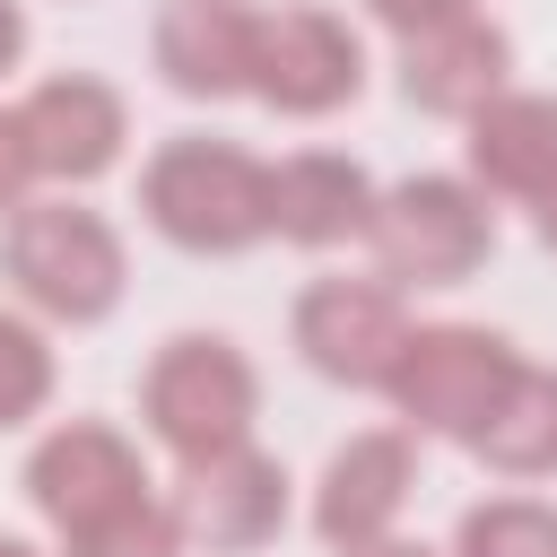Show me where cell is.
Masks as SVG:
<instances>
[{
  "label": "cell",
  "instance_id": "obj_1",
  "mask_svg": "<svg viewBox=\"0 0 557 557\" xmlns=\"http://www.w3.org/2000/svg\"><path fill=\"white\" fill-rule=\"evenodd\" d=\"M139 209L174 252H252L270 235V165L235 139H165L139 174Z\"/></svg>",
  "mask_w": 557,
  "mask_h": 557
},
{
  "label": "cell",
  "instance_id": "obj_2",
  "mask_svg": "<svg viewBox=\"0 0 557 557\" xmlns=\"http://www.w3.org/2000/svg\"><path fill=\"white\" fill-rule=\"evenodd\" d=\"M0 270L44 322H70V331L104 322L122 305V278H131L113 218H96L78 200H17L0 226Z\"/></svg>",
  "mask_w": 557,
  "mask_h": 557
},
{
  "label": "cell",
  "instance_id": "obj_3",
  "mask_svg": "<svg viewBox=\"0 0 557 557\" xmlns=\"http://www.w3.org/2000/svg\"><path fill=\"white\" fill-rule=\"evenodd\" d=\"M252 409H261V374L235 339L218 331H183L148 357L139 374V418L148 435L174 453V461H209V453H235L252 444Z\"/></svg>",
  "mask_w": 557,
  "mask_h": 557
},
{
  "label": "cell",
  "instance_id": "obj_4",
  "mask_svg": "<svg viewBox=\"0 0 557 557\" xmlns=\"http://www.w3.org/2000/svg\"><path fill=\"white\" fill-rule=\"evenodd\" d=\"M366 244L400 287H461L496 252V209L461 174H400L392 191H374Z\"/></svg>",
  "mask_w": 557,
  "mask_h": 557
},
{
  "label": "cell",
  "instance_id": "obj_5",
  "mask_svg": "<svg viewBox=\"0 0 557 557\" xmlns=\"http://www.w3.org/2000/svg\"><path fill=\"white\" fill-rule=\"evenodd\" d=\"M505 374H513V348L496 331H479V322H409L383 392H392V409H400L409 435L470 444L479 418H487V400L505 392Z\"/></svg>",
  "mask_w": 557,
  "mask_h": 557
},
{
  "label": "cell",
  "instance_id": "obj_6",
  "mask_svg": "<svg viewBox=\"0 0 557 557\" xmlns=\"http://www.w3.org/2000/svg\"><path fill=\"white\" fill-rule=\"evenodd\" d=\"M26 496H35V513H44V522L61 531V548H70V540L104 531L113 513H131L139 496H157V487H148L139 444H131L122 426L70 418V426H52V435L26 453Z\"/></svg>",
  "mask_w": 557,
  "mask_h": 557
},
{
  "label": "cell",
  "instance_id": "obj_7",
  "mask_svg": "<svg viewBox=\"0 0 557 557\" xmlns=\"http://www.w3.org/2000/svg\"><path fill=\"white\" fill-rule=\"evenodd\" d=\"M296 331V357L322 374V383H348V392H383L400 339H409V313H400V287L392 278H313L287 313Z\"/></svg>",
  "mask_w": 557,
  "mask_h": 557
},
{
  "label": "cell",
  "instance_id": "obj_8",
  "mask_svg": "<svg viewBox=\"0 0 557 557\" xmlns=\"http://www.w3.org/2000/svg\"><path fill=\"white\" fill-rule=\"evenodd\" d=\"M366 87V44L331 9H270L252 44V96L287 122H322Z\"/></svg>",
  "mask_w": 557,
  "mask_h": 557
},
{
  "label": "cell",
  "instance_id": "obj_9",
  "mask_svg": "<svg viewBox=\"0 0 557 557\" xmlns=\"http://www.w3.org/2000/svg\"><path fill=\"white\" fill-rule=\"evenodd\" d=\"M165 505H174V522H183V548L244 557V548H270V540H278V522H287V470H278L261 444H235V453L183 461V487H174Z\"/></svg>",
  "mask_w": 557,
  "mask_h": 557
},
{
  "label": "cell",
  "instance_id": "obj_10",
  "mask_svg": "<svg viewBox=\"0 0 557 557\" xmlns=\"http://www.w3.org/2000/svg\"><path fill=\"white\" fill-rule=\"evenodd\" d=\"M505 78H513V35H505L496 17H479V9L400 35V96H409L418 113L470 122Z\"/></svg>",
  "mask_w": 557,
  "mask_h": 557
},
{
  "label": "cell",
  "instance_id": "obj_11",
  "mask_svg": "<svg viewBox=\"0 0 557 557\" xmlns=\"http://www.w3.org/2000/svg\"><path fill=\"white\" fill-rule=\"evenodd\" d=\"M17 131H26V157H35V183H96L122 165V139H131V113L104 78L70 70V78H44L26 104H17Z\"/></svg>",
  "mask_w": 557,
  "mask_h": 557
},
{
  "label": "cell",
  "instance_id": "obj_12",
  "mask_svg": "<svg viewBox=\"0 0 557 557\" xmlns=\"http://www.w3.org/2000/svg\"><path fill=\"white\" fill-rule=\"evenodd\" d=\"M252 44H261L252 0H157V26H148V52H157L165 87L191 96V104L252 96Z\"/></svg>",
  "mask_w": 557,
  "mask_h": 557
},
{
  "label": "cell",
  "instance_id": "obj_13",
  "mask_svg": "<svg viewBox=\"0 0 557 557\" xmlns=\"http://www.w3.org/2000/svg\"><path fill=\"white\" fill-rule=\"evenodd\" d=\"M409 487H418V444H409L400 426H366V435H348V444L322 461L313 531H322L331 548H366V540H383V531L400 522Z\"/></svg>",
  "mask_w": 557,
  "mask_h": 557
},
{
  "label": "cell",
  "instance_id": "obj_14",
  "mask_svg": "<svg viewBox=\"0 0 557 557\" xmlns=\"http://www.w3.org/2000/svg\"><path fill=\"white\" fill-rule=\"evenodd\" d=\"M374 174L357 157H331V148H296L287 165H270V235L305 244V252H331V244H357L366 218H374Z\"/></svg>",
  "mask_w": 557,
  "mask_h": 557
},
{
  "label": "cell",
  "instance_id": "obj_15",
  "mask_svg": "<svg viewBox=\"0 0 557 557\" xmlns=\"http://www.w3.org/2000/svg\"><path fill=\"white\" fill-rule=\"evenodd\" d=\"M470 183L505 200H540L557 183V96L540 87H496L470 113Z\"/></svg>",
  "mask_w": 557,
  "mask_h": 557
},
{
  "label": "cell",
  "instance_id": "obj_16",
  "mask_svg": "<svg viewBox=\"0 0 557 557\" xmlns=\"http://www.w3.org/2000/svg\"><path fill=\"white\" fill-rule=\"evenodd\" d=\"M470 453L496 470V479H548L557 470V366H522L505 374V392L487 400Z\"/></svg>",
  "mask_w": 557,
  "mask_h": 557
},
{
  "label": "cell",
  "instance_id": "obj_17",
  "mask_svg": "<svg viewBox=\"0 0 557 557\" xmlns=\"http://www.w3.org/2000/svg\"><path fill=\"white\" fill-rule=\"evenodd\" d=\"M453 557H557V505L540 496H487L461 513Z\"/></svg>",
  "mask_w": 557,
  "mask_h": 557
},
{
  "label": "cell",
  "instance_id": "obj_18",
  "mask_svg": "<svg viewBox=\"0 0 557 557\" xmlns=\"http://www.w3.org/2000/svg\"><path fill=\"white\" fill-rule=\"evenodd\" d=\"M44 400H52V348H44V331L26 313L0 305V435L26 426Z\"/></svg>",
  "mask_w": 557,
  "mask_h": 557
},
{
  "label": "cell",
  "instance_id": "obj_19",
  "mask_svg": "<svg viewBox=\"0 0 557 557\" xmlns=\"http://www.w3.org/2000/svg\"><path fill=\"white\" fill-rule=\"evenodd\" d=\"M61 557H183V522H174V505H165V496H139L131 513H113L104 531L70 540Z\"/></svg>",
  "mask_w": 557,
  "mask_h": 557
},
{
  "label": "cell",
  "instance_id": "obj_20",
  "mask_svg": "<svg viewBox=\"0 0 557 557\" xmlns=\"http://www.w3.org/2000/svg\"><path fill=\"white\" fill-rule=\"evenodd\" d=\"M35 183V157H26V131H17V104H0V218L26 200Z\"/></svg>",
  "mask_w": 557,
  "mask_h": 557
},
{
  "label": "cell",
  "instance_id": "obj_21",
  "mask_svg": "<svg viewBox=\"0 0 557 557\" xmlns=\"http://www.w3.org/2000/svg\"><path fill=\"white\" fill-rule=\"evenodd\" d=\"M366 9H374V17L392 26V35H409V26H435V17H461L470 0H366Z\"/></svg>",
  "mask_w": 557,
  "mask_h": 557
},
{
  "label": "cell",
  "instance_id": "obj_22",
  "mask_svg": "<svg viewBox=\"0 0 557 557\" xmlns=\"http://www.w3.org/2000/svg\"><path fill=\"white\" fill-rule=\"evenodd\" d=\"M17 52H26V9H17V0H0V78L17 70Z\"/></svg>",
  "mask_w": 557,
  "mask_h": 557
},
{
  "label": "cell",
  "instance_id": "obj_23",
  "mask_svg": "<svg viewBox=\"0 0 557 557\" xmlns=\"http://www.w3.org/2000/svg\"><path fill=\"white\" fill-rule=\"evenodd\" d=\"M339 557H435V548H418V540H392V531H383V540H366V548H339Z\"/></svg>",
  "mask_w": 557,
  "mask_h": 557
},
{
  "label": "cell",
  "instance_id": "obj_24",
  "mask_svg": "<svg viewBox=\"0 0 557 557\" xmlns=\"http://www.w3.org/2000/svg\"><path fill=\"white\" fill-rule=\"evenodd\" d=\"M531 226H540V244H548V252H557V183H548V191H540V200H531Z\"/></svg>",
  "mask_w": 557,
  "mask_h": 557
},
{
  "label": "cell",
  "instance_id": "obj_25",
  "mask_svg": "<svg viewBox=\"0 0 557 557\" xmlns=\"http://www.w3.org/2000/svg\"><path fill=\"white\" fill-rule=\"evenodd\" d=\"M0 557H44L35 540H17V531H0Z\"/></svg>",
  "mask_w": 557,
  "mask_h": 557
}]
</instances>
